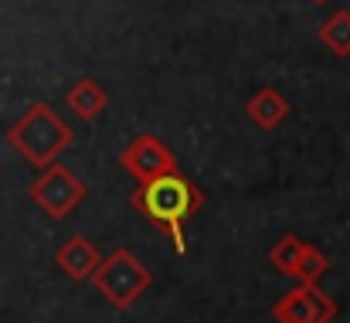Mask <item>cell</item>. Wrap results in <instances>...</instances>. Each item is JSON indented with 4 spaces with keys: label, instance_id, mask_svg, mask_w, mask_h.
<instances>
[{
    "label": "cell",
    "instance_id": "1",
    "mask_svg": "<svg viewBox=\"0 0 350 323\" xmlns=\"http://www.w3.org/2000/svg\"><path fill=\"white\" fill-rule=\"evenodd\" d=\"M133 211L146 218L157 231H163L170 238V245L184 255L187 252V238H184V224L204 208V191L184 177V170H170L163 177H153L146 184H136V191L129 194Z\"/></svg>",
    "mask_w": 350,
    "mask_h": 323
},
{
    "label": "cell",
    "instance_id": "2",
    "mask_svg": "<svg viewBox=\"0 0 350 323\" xmlns=\"http://www.w3.org/2000/svg\"><path fill=\"white\" fill-rule=\"evenodd\" d=\"M7 143L31 164V167H51L58 157L75 143V129L48 106V103H31L14 126L7 129Z\"/></svg>",
    "mask_w": 350,
    "mask_h": 323
},
{
    "label": "cell",
    "instance_id": "3",
    "mask_svg": "<svg viewBox=\"0 0 350 323\" xmlns=\"http://www.w3.org/2000/svg\"><path fill=\"white\" fill-rule=\"evenodd\" d=\"M92 286L99 289V296L113 307V310H129L150 286H153V272L129 252L116 248L103 259V266L92 276Z\"/></svg>",
    "mask_w": 350,
    "mask_h": 323
},
{
    "label": "cell",
    "instance_id": "4",
    "mask_svg": "<svg viewBox=\"0 0 350 323\" xmlns=\"http://www.w3.org/2000/svg\"><path fill=\"white\" fill-rule=\"evenodd\" d=\"M85 194H89V188H85L65 164L44 167L41 177H34L31 188H27V198H31L48 218H55V221H62V218L72 215V211L85 201Z\"/></svg>",
    "mask_w": 350,
    "mask_h": 323
},
{
    "label": "cell",
    "instance_id": "5",
    "mask_svg": "<svg viewBox=\"0 0 350 323\" xmlns=\"http://www.w3.org/2000/svg\"><path fill=\"white\" fill-rule=\"evenodd\" d=\"M340 313L337 300L320 289V283H296L282 300H275V323H334Z\"/></svg>",
    "mask_w": 350,
    "mask_h": 323
},
{
    "label": "cell",
    "instance_id": "6",
    "mask_svg": "<svg viewBox=\"0 0 350 323\" xmlns=\"http://www.w3.org/2000/svg\"><path fill=\"white\" fill-rule=\"evenodd\" d=\"M119 164H122V170H126L136 184H146V181H153V177H163V174H170V170H180L174 150H170L160 136H153V133H143V136L129 140V143L122 146V153H119Z\"/></svg>",
    "mask_w": 350,
    "mask_h": 323
},
{
    "label": "cell",
    "instance_id": "7",
    "mask_svg": "<svg viewBox=\"0 0 350 323\" xmlns=\"http://www.w3.org/2000/svg\"><path fill=\"white\" fill-rule=\"evenodd\" d=\"M103 252L85 238V235H68L62 245H58V252H55V266L72 279V283H92V276H96V269L103 266Z\"/></svg>",
    "mask_w": 350,
    "mask_h": 323
},
{
    "label": "cell",
    "instance_id": "8",
    "mask_svg": "<svg viewBox=\"0 0 350 323\" xmlns=\"http://www.w3.org/2000/svg\"><path fill=\"white\" fill-rule=\"evenodd\" d=\"M289 99L282 96V92H275L272 86H262L248 103H245V116L258 126V129H275V126H282L286 119H289Z\"/></svg>",
    "mask_w": 350,
    "mask_h": 323
},
{
    "label": "cell",
    "instance_id": "9",
    "mask_svg": "<svg viewBox=\"0 0 350 323\" xmlns=\"http://www.w3.org/2000/svg\"><path fill=\"white\" fill-rule=\"evenodd\" d=\"M65 106L72 109L79 119H85V122H96L106 106H109V96H106V89L96 82V79H79L68 92H65Z\"/></svg>",
    "mask_w": 350,
    "mask_h": 323
},
{
    "label": "cell",
    "instance_id": "10",
    "mask_svg": "<svg viewBox=\"0 0 350 323\" xmlns=\"http://www.w3.org/2000/svg\"><path fill=\"white\" fill-rule=\"evenodd\" d=\"M306 245H310V242H303V238H299V235H293V231H289V235H282V238L269 248V266H272L275 272H282V276L296 279Z\"/></svg>",
    "mask_w": 350,
    "mask_h": 323
},
{
    "label": "cell",
    "instance_id": "11",
    "mask_svg": "<svg viewBox=\"0 0 350 323\" xmlns=\"http://www.w3.org/2000/svg\"><path fill=\"white\" fill-rule=\"evenodd\" d=\"M320 44L327 51H334L337 58H347L350 55V10H334L320 24Z\"/></svg>",
    "mask_w": 350,
    "mask_h": 323
},
{
    "label": "cell",
    "instance_id": "12",
    "mask_svg": "<svg viewBox=\"0 0 350 323\" xmlns=\"http://www.w3.org/2000/svg\"><path fill=\"white\" fill-rule=\"evenodd\" d=\"M327 272H330V259L317 245H306L303 262H299V272H296V283H320Z\"/></svg>",
    "mask_w": 350,
    "mask_h": 323
},
{
    "label": "cell",
    "instance_id": "13",
    "mask_svg": "<svg viewBox=\"0 0 350 323\" xmlns=\"http://www.w3.org/2000/svg\"><path fill=\"white\" fill-rule=\"evenodd\" d=\"M313 3H323V0H313Z\"/></svg>",
    "mask_w": 350,
    "mask_h": 323
}]
</instances>
